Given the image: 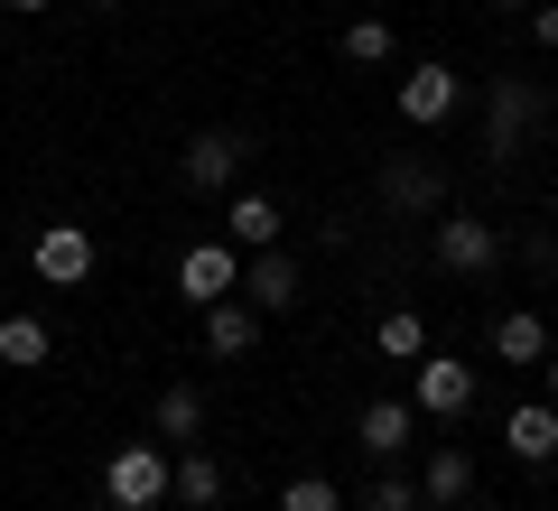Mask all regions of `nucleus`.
<instances>
[{
    "instance_id": "obj_1",
    "label": "nucleus",
    "mask_w": 558,
    "mask_h": 511,
    "mask_svg": "<svg viewBox=\"0 0 558 511\" xmlns=\"http://www.w3.org/2000/svg\"><path fill=\"white\" fill-rule=\"evenodd\" d=\"M102 502H112V511H159L168 502V447H112V465H102Z\"/></svg>"
},
{
    "instance_id": "obj_20",
    "label": "nucleus",
    "mask_w": 558,
    "mask_h": 511,
    "mask_svg": "<svg viewBox=\"0 0 558 511\" xmlns=\"http://www.w3.org/2000/svg\"><path fill=\"white\" fill-rule=\"evenodd\" d=\"M373 344H381V354H391V363H418V354H428V326H418L410 307H391V316H381V326H373Z\"/></svg>"
},
{
    "instance_id": "obj_23",
    "label": "nucleus",
    "mask_w": 558,
    "mask_h": 511,
    "mask_svg": "<svg viewBox=\"0 0 558 511\" xmlns=\"http://www.w3.org/2000/svg\"><path fill=\"white\" fill-rule=\"evenodd\" d=\"M363 511H418V484H400V474H381V484L363 492Z\"/></svg>"
},
{
    "instance_id": "obj_15",
    "label": "nucleus",
    "mask_w": 558,
    "mask_h": 511,
    "mask_svg": "<svg viewBox=\"0 0 558 511\" xmlns=\"http://www.w3.org/2000/svg\"><path fill=\"white\" fill-rule=\"evenodd\" d=\"M484 344H494L502 363H549V326H539L531 307H502L494 326H484Z\"/></svg>"
},
{
    "instance_id": "obj_29",
    "label": "nucleus",
    "mask_w": 558,
    "mask_h": 511,
    "mask_svg": "<svg viewBox=\"0 0 558 511\" xmlns=\"http://www.w3.org/2000/svg\"><path fill=\"white\" fill-rule=\"evenodd\" d=\"M94 10H112V0H94Z\"/></svg>"
},
{
    "instance_id": "obj_4",
    "label": "nucleus",
    "mask_w": 558,
    "mask_h": 511,
    "mask_svg": "<svg viewBox=\"0 0 558 511\" xmlns=\"http://www.w3.org/2000/svg\"><path fill=\"white\" fill-rule=\"evenodd\" d=\"M28 270H38L47 289H84V279H94V233H84V223H47V233L28 242Z\"/></svg>"
},
{
    "instance_id": "obj_8",
    "label": "nucleus",
    "mask_w": 558,
    "mask_h": 511,
    "mask_svg": "<svg viewBox=\"0 0 558 511\" xmlns=\"http://www.w3.org/2000/svg\"><path fill=\"white\" fill-rule=\"evenodd\" d=\"M242 158H252V149H242V131H196V139H186V158H178V178L196 186V196H223V186L242 178Z\"/></svg>"
},
{
    "instance_id": "obj_13",
    "label": "nucleus",
    "mask_w": 558,
    "mask_h": 511,
    "mask_svg": "<svg viewBox=\"0 0 558 511\" xmlns=\"http://www.w3.org/2000/svg\"><path fill=\"white\" fill-rule=\"evenodd\" d=\"M168 502L215 511V502H223V465H215L205 447H168Z\"/></svg>"
},
{
    "instance_id": "obj_21",
    "label": "nucleus",
    "mask_w": 558,
    "mask_h": 511,
    "mask_svg": "<svg viewBox=\"0 0 558 511\" xmlns=\"http://www.w3.org/2000/svg\"><path fill=\"white\" fill-rule=\"evenodd\" d=\"M344 57H354V65H381V57H391V20H354V28H344Z\"/></svg>"
},
{
    "instance_id": "obj_27",
    "label": "nucleus",
    "mask_w": 558,
    "mask_h": 511,
    "mask_svg": "<svg viewBox=\"0 0 558 511\" xmlns=\"http://www.w3.org/2000/svg\"><path fill=\"white\" fill-rule=\"evenodd\" d=\"M502 10H531V0H502Z\"/></svg>"
},
{
    "instance_id": "obj_2",
    "label": "nucleus",
    "mask_w": 558,
    "mask_h": 511,
    "mask_svg": "<svg viewBox=\"0 0 558 511\" xmlns=\"http://www.w3.org/2000/svg\"><path fill=\"white\" fill-rule=\"evenodd\" d=\"M410 410H418V418H465V410H475V363H457V354H418V373H410Z\"/></svg>"
},
{
    "instance_id": "obj_19",
    "label": "nucleus",
    "mask_w": 558,
    "mask_h": 511,
    "mask_svg": "<svg viewBox=\"0 0 558 511\" xmlns=\"http://www.w3.org/2000/svg\"><path fill=\"white\" fill-rule=\"evenodd\" d=\"M223 233H233L242 252H270V242H279V205H270V196H233V215H223Z\"/></svg>"
},
{
    "instance_id": "obj_11",
    "label": "nucleus",
    "mask_w": 558,
    "mask_h": 511,
    "mask_svg": "<svg viewBox=\"0 0 558 511\" xmlns=\"http://www.w3.org/2000/svg\"><path fill=\"white\" fill-rule=\"evenodd\" d=\"M242 297H252L260 316H289V307H299V260L279 252V242L252 252V260H242Z\"/></svg>"
},
{
    "instance_id": "obj_25",
    "label": "nucleus",
    "mask_w": 558,
    "mask_h": 511,
    "mask_svg": "<svg viewBox=\"0 0 558 511\" xmlns=\"http://www.w3.org/2000/svg\"><path fill=\"white\" fill-rule=\"evenodd\" d=\"M539 391H549V400H558V354H549V363H539Z\"/></svg>"
},
{
    "instance_id": "obj_16",
    "label": "nucleus",
    "mask_w": 558,
    "mask_h": 511,
    "mask_svg": "<svg viewBox=\"0 0 558 511\" xmlns=\"http://www.w3.org/2000/svg\"><path fill=\"white\" fill-rule=\"evenodd\" d=\"M465 492H475V455H465V447H428V484H418V502H428V511H457Z\"/></svg>"
},
{
    "instance_id": "obj_26",
    "label": "nucleus",
    "mask_w": 558,
    "mask_h": 511,
    "mask_svg": "<svg viewBox=\"0 0 558 511\" xmlns=\"http://www.w3.org/2000/svg\"><path fill=\"white\" fill-rule=\"evenodd\" d=\"M0 10H20V20H28V10H47V0H0Z\"/></svg>"
},
{
    "instance_id": "obj_28",
    "label": "nucleus",
    "mask_w": 558,
    "mask_h": 511,
    "mask_svg": "<svg viewBox=\"0 0 558 511\" xmlns=\"http://www.w3.org/2000/svg\"><path fill=\"white\" fill-rule=\"evenodd\" d=\"M549 279H558V252H549Z\"/></svg>"
},
{
    "instance_id": "obj_10",
    "label": "nucleus",
    "mask_w": 558,
    "mask_h": 511,
    "mask_svg": "<svg viewBox=\"0 0 558 511\" xmlns=\"http://www.w3.org/2000/svg\"><path fill=\"white\" fill-rule=\"evenodd\" d=\"M410 437H418V410H410V400H363V410H354V447L373 455V465L410 455Z\"/></svg>"
},
{
    "instance_id": "obj_6",
    "label": "nucleus",
    "mask_w": 558,
    "mask_h": 511,
    "mask_svg": "<svg viewBox=\"0 0 558 511\" xmlns=\"http://www.w3.org/2000/svg\"><path fill=\"white\" fill-rule=\"evenodd\" d=\"M531 121H539V94L521 75H494V94H484V149L512 158L521 139H531Z\"/></svg>"
},
{
    "instance_id": "obj_24",
    "label": "nucleus",
    "mask_w": 558,
    "mask_h": 511,
    "mask_svg": "<svg viewBox=\"0 0 558 511\" xmlns=\"http://www.w3.org/2000/svg\"><path fill=\"white\" fill-rule=\"evenodd\" d=\"M531 38L549 47V57H558V0H539V10H531Z\"/></svg>"
},
{
    "instance_id": "obj_5",
    "label": "nucleus",
    "mask_w": 558,
    "mask_h": 511,
    "mask_svg": "<svg viewBox=\"0 0 558 511\" xmlns=\"http://www.w3.org/2000/svg\"><path fill=\"white\" fill-rule=\"evenodd\" d=\"M381 205L391 215H447V168L438 158H381Z\"/></svg>"
},
{
    "instance_id": "obj_9",
    "label": "nucleus",
    "mask_w": 558,
    "mask_h": 511,
    "mask_svg": "<svg viewBox=\"0 0 558 511\" xmlns=\"http://www.w3.org/2000/svg\"><path fill=\"white\" fill-rule=\"evenodd\" d=\"M242 289V242H196V252L178 260V297H196V307H215V297Z\"/></svg>"
},
{
    "instance_id": "obj_22",
    "label": "nucleus",
    "mask_w": 558,
    "mask_h": 511,
    "mask_svg": "<svg viewBox=\"0 0 558 511\" xmlns=\"http://www.w3.org/2000/svg\"><path fill=\"white\" fill-rule=\"evenodd\" d=\"M279 511H344V492L326 484V474H299V484L279 492Z\"/></svg>"
},
{
    "instance_id": "obj_30",
    "label": "nucleus",
    "mask_w": 558,
    "mask_h": 511,
    "mask_svg": "<svg viewBox=\"0 0 558 511\" xmlns=\"http://www.w3.org/2000/svg\"><path fill=\"white\" fill-rule=\"evenodd\" d=\"M178 511H186V502H178Z\"/></svg>"
},
{
    "instance_id": "obj_7",
    "label": "nucleus",
    "mask_w": 558,
    "mask_h": 511,
    "mask_svg": "<svg viewBox=\"0 0 558 511\" xmlns=\"http://www.w3.org/2000/svg\"><path fill=\"white\" fill-rule=\"evenodd\" d=\"M457 102H465V75H457V65L428 57V65H410V75H400V121H418V131H438Z\"/></svg>"
},
{
    "instance_id": "obj_18",
    "label": "nucleus",
    "mask_w": 558,
    "mask_h": 511,
    "mask_svg": "<svg viewBox=\"0 0 558 511\" xmlns=\"http://www.w3.org/2000/svg\"><path fill=\"white\" fill-rule=\"evenodd\" d=\"M47 354H57V344H47L38 316H0V363H10V373H38Z\"/></svg>"
},
{
    "instance_id": "obj_14",
    "label": "nucleus",
    "mask_w": 558,
    "mask_h": 511,
    "mask_svg": "<svg viewBox=\"0 0 558 511\" xmlns=\"http://www.w3.org/2000/svg\"><path fill=\"white\" fill-rule=\"evenodd\" d=\"M502 447H512L521 465H549L558 455V400H521V410L502 418Z\"/></svg>"
},
{
    "instance_id": "obj_12",
    "label": "nucleus",
    "mask_w": 558,
    "mask_h": 511,
    "mask_svg": "<svg viewBox=\"0 0 558 511\" xmlns=\"http://www.w3.org/2000/svg\"><path fill=\"white\" fill-rule=\"evenodd\" d=\"M252 344H260V307H252V297H215V307H205V354L242 363Z\"/></svg>"
},
{
    "instance_id": "obj_17",
    "label": "nucleus",
    "mask_w": 558,
    "mask_h": 511,
    "mask_svg": "<svg viewBox=\"0 0 558 511\" xmlns=\"http://www.w3.org/2000/svg\"><path fill=\"white\" fill-rule=\"evenodd\" d=\"M159 437L168 447H196L205 437V381H168L159 391Z\"/></svg>"
},
{
    "instance_id": "obj_3",
    "label": "nucleus",
    "mask_w": 558,
    "mask_h": 511,
    "mask_svg": "<svg viewBox=\"0 0 558 511\" xmlns=\"http://www.w3.org/2000/svg\"><path fill=\"white\" fill-rule=\"evenodd\" d=\"M428 242H438V270H457V279H484L502 260V233L484 215H457V205L438 215V233H428Z\"/></svg>"
}]
</instances>
